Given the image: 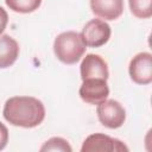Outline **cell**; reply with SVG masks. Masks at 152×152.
Wrapping results in <instances>:
<instances>
[{
    "label": "cell",
    "instance_id": "6da1fadb",
    "mask_svg": "<svg viewBox=\"0 0 152 152\" xmlns=\"http://www.w3.org/2000/svg\"><path fill=\"white\" fill-rule=\"evenodd\" d=\"M2 114L13 126L33 128L45 119V107L33 96H13L5 102Z\"/></svg>",
    "mask_w": 152,
    "mask_h": 152
},
{
    "label": "cell",
    "instance_id": "7a4b0ae2",
    "mask_svg": "<svg viewBox=\"0 0 152 152\" xmlns=\"http://www.w3.org/2000/svg\"><path fill=\"white\" fill-rule=\"evenodd\" d=\"M86 44L81 33L75 31H65L59 33L53 42V52L58 61L64 64H76L86 52Z\"/></svg>",
    "mask_w": 152,
    "mask_h": 152
},
{
    "label": "cell",
    "instance_id": "3957f363",
    "mask_svg": "<svg viewBox=\"0 0 152 152\" xmlns=\"http://www.w3.org/2000/svg\"><path fill=\"white\" fill-rule=\"evenodd\" d=\"M97 118L100 122L107 128H119L125 124L126 110L122 104L116 100H104L97 104Z\"/></svg>",
    "mask_w": 152,
    "mask_h": 152
},
{
    "label": "cell",
    "instance_id": "277c9868",
    "mask_svg": "<svg viewBox=\"0 0 152 152\" xmlns=\"http://www.w3.org/2000/svg\"><path fill=\"white\" fill-rule=\"evenodd\" d=\"M112 34L110 26L101 19L89 20L82 28L81 37L86 46L89 48H100L104 45Z\"/></svg>",
    "mask_w": 152,
    "mask_h": 152
},
{
    "label": "cell",
    "instance_id": "5b68a950",
    "mask_svg": "<svg viewBox=\"0 0 152 152\" xmlns=\"http://www.w3.org/2000/svg\"><path fill=\"white\" fill-rule=\"evenodd\" d=\"M80 97L89 104H100L108 99L109 87L107 80L103 78H87L82 81L78 90Z\"/></svg>",
    "mask_w": 152,
    "mask_h": 152
},
{
    "label": "cell",
    "instance_id": "8992f818",
    "mask_svg": "<svg viewBox=\"0 0 152 152\" xmlns=\"http://www.w3.org/2000/svg\"><path fill=\"white\" fill-rule=\"evenodd\" d=\"M82 152H113L128 151V147L119 139L112 138L103 133H94L86 138L81 147Z\"/></svg>",
    "mask_w": 152,
    "mask_h": 152
},
{
    "label": "cell",
    "instance_id": "52a82bcc",
    "mask_svg": "<svg viewBox=\"0 0 152 152\" xmlns=\"http://www.w3.org/2000/svg\"><path fill=\"white\" fill-rule=\"evenodd\" d=\"M131 80L137 84H150L152 82V55L140 52L135 55L128 66Z\"/></svg>",
    "mask_w": 152,
    "mask_h": 152
},
{
    "label": "cell",
    "instance_id": "ba28073f",
    "mask_svg": "<svg viewBox=\"0 0 152 152\" xmlns=\"http://www.w3.org/2000/svg\"><path fill=\"white\" fill-rule=\"evenodd\" d=\"M80 72H81V78L87 80V78H103L108 80L109 71L106 61L100 56L95 53H88L80 66Z\"/></svg>",
    "mask_w": 152,
    "mask_h": 152
},
{
    "label": "cell",
    "instance_id": "9c48e42d",
    "mask_svg": "<svg viewBox=\"0 0 152 152\" xmlns=\"http://www.w3.org/2000/svg\"><path fill=\"white\" fill-rule=\"evenodd\" d=\"M91 12L104 20H115L124 12V0H90Z\"/></svg>",
    "mask_w": 152,
    "mask_h": 152
},
{
    "label": "cell",
    "instance_id": "30bf717a",
    "mask_svg": "<svg viewBox=\"0 0 152 152\" xmlns=\"http://www.w3.org/2000/svg\"><path fill=\"white\" fill-rule=\"evenodd\" d=\"M19 44L10 34H0V69L10 68L19 57Z\"/></svg>",
    "mask_w": 152,
    "mask_h": 152
},
{
    "label": "cell",
    "instance_id": "8fae6325",
    "mask_svg": "<svg viewBox=\"0 0 152 152\" xmlns=\"http://www.w3.org/2000/svg\"><path fill=\"white\" fill-rule=\"evenodd\" d=\"M128 4L135 18L148 19L152 17V0H128Z\"/></svg>",
    "mask_w": 152,
    "mask_h": 152
},
{
    "label": "cell",
    "instance_id": "7c38bea8",
    "mask_svg": "<svg viewBox=\"0 0 152 152\" xmlns=\"http://www.w3.org/2000/svg\"><path fill=\"white\" fill-rule=\"evenodd\" d=\"M7 7L17 13H31L39 8L42 0H5Z\"/></svg>",
    "mask_w": 152,
    "mask_h": 152
},
{
    "label": "cell",
    "instance_id": "4fadbf2b",
    "mask_svg": "<svg viewBox=\"0 0 152 152\" xmlns=\"http://www.w3.org/2000/svg\"><path fill=\"white\" fill-rule=\"evenodd\" d=\"M40 151H61V152H71L72 148L69 145V142L61 138V137H53L50 138L48 141L44 142V145L40 147Z\"/></svg>",
    "mask_w": 152,
    "mask_h": 152
},
{
    "label": "cell",
    "instance_id": "5bb4252c",
    "mask_svg": "<svg viewBox=\"0 0 152 152\" xmlns=\"http://www.w3.org/2000/svg\"><path fill=\"white\" fill-rule=\"evenodd\" d=\"M7 142H8V129L2 122H0V151L6 147Z\"/></svg>",
    "mask_w": 152,
    "mask_h": 152
},
{
    "label": "cell",
    "instance_id": "9a60e30c",
    "mask_svg": "<svg viewBox=\"0 0 152 152\" xmlns=\"http://www.w3.org/2000/svg\"><path fill=\"white\" fill-rule=\"evenodd\" d=\"M7 24H8V14H7L6 10H4L0 6V34H2Z\"/></svg>",
    "mask_w": 152,
    "mask_h": 152
}]
</instances>
